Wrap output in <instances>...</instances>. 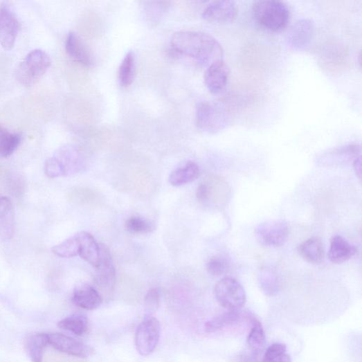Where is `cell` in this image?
<instances>
[{"mask_svg":"<svg viewBox=\"0 0 362 362\" xmlns=\"http://www.w3.org/2000/svg\"><path fill=\"white\" fill-rule=\"evenodd\" d=\"M171 44L176 52L207 69L214 62L224 60L221 45L206 33L178 31L172 36Z\"/></svg>","mask_w":362,"mask_h":362,"instance_id":"1","label":"cell"},{"mask_svg":"<svg viewBox=\"0 0 362 362\" xmlns=\"http://www.w3.org/2000/svg\"><path fill=\"white\" fill-rule=\"evenodd\" d=\"M255 21L263 29L273 33H280L288 26L290 12L282 2L276 0H262L252 7Z\"/></svg>","mask_w":362,"mask_h":362,"instance_id":"2","label":"cell"},{"mask_svg":"<svg viewBox=\"0 0 362 362\" xmlns=\"http://www.w3.org/2000/svg\"><path fill=\"white\" fill-rule=\"evenodd\" d=\"M231 114L223 103L204 102L197 107L195 123L200 130L208 134H216L231 122Z\"/></svg>","mask_w":362,"mask_h":362,"instance_id":"3","label":"cell"},{"mask_svg":"<svg viewBox=\"0 0 362 362\" xmlns=\"http://www.w3.org/2000/svg\"><path fill=\"white\" fill-rule=\"evenodd\" d=\"M51 65V59L44 51L37 49L30 52L19 65L17 79L25 87L36 84L46 73Z\"/></svg>","mask_w":362,"mask_h":362,"instance_id":"4","label":"cell"},{"mask_svg":"<svg viewBox=\"0 0 362 362\" xmlns=\"http://www.w3.org/2000/svg\"><path fill=\"white\" fill-rule=\"evenodd\" d=\"M217 302L227 311H239L246 302V293L241 283L233 278H224L215 287Z\"/></svg>","mask_w":362,"mask_h":362,"instance_id":"5","label":"cell"},{"mask_svg":"<svg viewBox=\"0 0 362 362\" xmlns=\"http://www.w3.org/2000/svg\"><path fill=\"white\" fill-rule=\"evenodd\" d=\"M57 164L62 177L71 176L86 168V158L82 150L74 145L60 147L52 156Z\"/></svg>","mask_w":362,"mask_h":362,"instance_id":"6","label":"cell"},{"mask_svg":"<svg viewBox=\"0 0 362 362\" xmlns=\"http://www.w3.org/2000/svg\"><path fill=\"white\" fill-rule=\"evenodd\" d=\"M161 335L159 321L152 316H146L138 325L136 334V346L144 356L150 355L156 348Z\"/></svg>","mask_w":362,"mask_h":362,"instance_id":"7","label":"cell"},{"mask_svg":"<svg viewBox=\"0 0 362 362\" xmlns=\"http://www.w3.org/2000/svg\"><path fill=\"white\" fill-rule=\"evenodd\" d=\"M289 226L283 220H273L260 224L255 229L258 242L268 247H280L289 237Z\"/></svg>","mask_w":362,"mask_h":362,"instance_id":"8","label":"cell"},{"mask_svg":"<svg viewBox=\"0 0 362 362\" xmlns=\"http://www.w3.org/2000/svg\"><path fill=\"white\" fill-rule=\"evenodd\" d=\"M48 345L55 350L71 356L87 358L94 354V350L70 336L62 334H48Z\"/></svg>","mask_w":362,"mask_h":362,"instance_id":"9","label":"cell"},{"mask_svg":"<svg viewBox=\"0 0 362 362\" xmlns=\"http://www.w3.org/2000/svg\"><path fill=\"white\" fill-rule=\"evenodd\" d=\"M314 35V26L310 19H303L291 27L287 35V44L294 51H304L311 45Z\"/></svg>","mask_w":362,"mask_h":362,"instance_id":"10","label":"cell"},{"mask_svg":"<svg viewBox=\"0 0 362 362\" xmlns=\"http://www.w3.org/2000/svg\"><path fill=\"white\" fill-rule=\"evenodd\" d=\"M20 24L15 14L8 8L0 9V46L10 51L15 46Z\"/></svg>","mask_w":362,"mask_h":362,"instance_id":"11","label":"cell"},{"mask_svg":"<svg viewBox=\"0 0 362 362\" xmlns=\"http://www.w3.org/2000/svg\"><path fill=\"white\" fill-rule=\"evenodd\" d=\"M238 16V8L233 1H217L210 4L202 17L208 22L227 24L234 22Z\"/></svg>","mask_w":362,"mask_h":362,"instance_id":"12","label":"cell"},{"mask_svg":"<svg viewBox=\"0 0 362 362\" xmlns=\"http://www.w3.org/2000/svg\"><path fill=\"white\" fill-rule=\"evenodd\" d=\"M230 71L227 64L222 60L214 62L205 73V84L212 94L221 93L227 86Z\"/></svg>","mask_w":362,"mask_h":362,"instance_id":"13","label":"cell"},{"mask_svg":"<svg viewBox=\"0 0 362 362\" xmlns=\"http://www.w3.org/2000/svg\"><path fill=\"white\" fill-rule=\"evenodd\" d=\"M73 302L82 309L92 311L102 306L103 298L93 287L87 283H82L75 287L73 295Z\"/></svg>","mask_w":362,"mask_h":362,"instance_id":"14","label":"cell"},{"mask_svg":"<svg viewBox=\"0 0 362 362\" xmlns=\"http://www.w3.org/2000/svg\"><path fill=\"white\" fill-rule=\"evenodd\" d=\"M65 49L75 62L90 67L93 63L91 51L83 39L75 32H71L65 42Z\"/></svg>","mask_w":362,"mask_h":362,"instance_id":"15","label":"cell"},{"mask_svg":"<svg viewBox=\"0 0 362 362\" xmlns=\"http://www.w3.org/2000/svg\"><path fill=\"white\" fill-rule=\"evenodd\" d=\"M101 262L97 269L96 282L98 287L107 291H111L116 282V271L111 256L108 249L101 247Z\"/></svg>","mask_w":362,"mask_h":362,"instance_id":"16","label":"cell"},{"mask_svg":"<svg viewBox=\"0 0 362 362\" xmlns=\"http://www.w3.org/2000/svg\"><path fill=\"white\" fill-rule=\"evenodd\" d=\"M215 194L221 204L226 201L228 188L224 181L213 179L212 181L201 183L196 191L197 201L204 204L209 203L212 197L214 199L215 197Z\"/></svg>","mask_w":362,"mask_h":362,"instance_id":"17","label":"cell"},{"mask_svg":"<svg viewBox=\"0 0 362 362\" xmlns=\"http://www.w3.org/2000/svg\"><path fill=\"white\" fill-rule=\"evenodd\" d=\"M77 236L80 245L79 255L96 269L101 262V246L88 233L82 232Z\"/></svg>","mask_w":362,"mask_h":362,"instance_id":"18","label":"cell"},{"mask_svg":"<svg viewBox=\"0 0 362 362\" xmlns=\"http://www.w3.org/2000/svg\"><path fill=\"white\" fill-rule=\"evenodd\" d=\"M15 233L12 203L8 197L0 195V240L10 239Z\"/></svg>","mask_w":362,"mask_h":362,"instance_id":"19","label":"cell"},{"mask_svg":"<svg viewBox=\"0 0 362 362\" xmlns=\"http://www.w3.org/2000/svg\"><path fill=\"white\" fill-rule=\"evenodd\" d=\"M357 252L356 248L343 237L337 235L331 240L328 258L336 264H341L352 257Z\"/></svg>","mask_w":362,"mask_h":362,"instance_id":"20","label":"cell"},{"mask_svg":"<svg viewBox=\"0 0 362 362\" xmlns=\"http://www.w3.org/2000/svg\"><path fill=\"white\" fill-rule=\"evenodd\" d=\"M48 345V334L44 333L30 334L24 341L25 350L31 362H44Z\"/></svg>","mask_w":362,"mask_h":362,"instance_id":"21","label":"cell"},{"mask_svg":"<svg viewBox=\"0 0 362 362\" xmlns=\"http://www.w3.org/2000/svg\"><path fill=\"white\" fill-rule=\"evenodd\" d=\"M361 147L357 144L343 145L328 151L318 158L321 163H344L361 156Z\"/></svg>","mask_w":362,"mask_h":362,"instance_id":"22","label":"cell"},{"mask_svg":"<svg viewBox=\"0 0 362 362\" xmlns=\"http://www.w3.org/2000/svg\"><path fill=\"white\" fill-rule=\"evenodd\" d=\"M246 318L251 324V331L247 336L246 343L248 347L255 353H258L264 348L266 343V337L261 323L248 312L246 313Z\"/></svg>","mask_w":362,"mask_h":362,"instance_id":"23","label":"cell"},{"mask_svg":"<svg viewBox=\"0 0 362 362\" xmlns=\"http://www.w3.org/2000/svg\"><path fill=\"white\" fill-rule=\"evenodd\" d=\"M240 311H227L207 321L205 324L206 332L217 333L226 327L237 324L242 318Z\"/></svg>","mask_w":362,"mask_h":362,"instance_id":"24","label":"cell"},{"mask_svg":"<svg viewBox=\"0 0 362 362\" xmlns=\"http://www.w3.org/2000/svg\"><path fill=\"white\" fill-rule=\"evenodd\" d=\"M300 255L308 262L318 264L323 260L325 251L321 240L311 237L304 242L298 248Z\"/></svg>","mask_w":362,"mask_h":362,"instance_id":"25","label":"cell"},{"mask_svg":"<svg viewBox=\"0 0 362 362\" xmlns=\"http://www.w3.org/2000/svg\"><path fill=\"white\" fill-rule=\"evenodd\" d=\"M199 176V167L192 161H188L171 174L169 181L174 186H181L194 181Z\"/></svg>","mask_w":362,"mask_h":362,"instance_id":"26","label":"cell"},{"mask_svg":"<svg viewBox=\"0 0 362 362\" xmlns=\"http://www.w3.org/2000/svg\"><path fill=\"white\" fill-rule=\"evenodd\" d=\"M136 55L133 51L128 52L123 58L118 72V80L121 87H128L133 84L136 76Z\"/></svg>","mask_w":362,"mask_h":362,"instance_id":"27","label":"cell"},{"mask_svg":"<svg viewBox=\"0 0 362 362\" xmlns=\"http://www.w3.org/2000/svg\"><path fill=\"white\" fill-rule=\"evenodd\" d=\"M57 326L62 330L73 333L78 336H82L88 331L89 321L84 315L74 314L60 320Z\"/></svg>","mask_w":362,"mask_h":362,"instance_id":"28","label":"cell"},{"mask_svg":"<svg viewBox=\"0 0 362 362\" xmlns=\"http://www.w3.org/2000/svg\"><path fill=\"white\" fill-rule=\"evenodd\" d=\"M21 137L17 134L11 133L8 129L0 125V158L11 156L19 147Z\"/></svg>","mask_w":362,"mask_h":362,"instance_id":"29","label":"cell"},{"mask_svg":"<svg viewBox=\"0 0 362 362\" xmlns=\"http://www.w3.org/2000/svg\"><path fill=\"white\" fill-rule=\"evenodd\" d=\"M257 282L261 291L272 297L280 291V281L276 273L269 269H262L257 275Z\"/></svg>","mask_w":362,"mask_h":362,"instance_id":"30","label":"cell"},{"mask_svg":"<svg viewBox=\"0 0 362 362\" xmlns=\"http://www.w3.org/2000/svg\"><path fill=\"white\" fill-rule=\"evenodd\" d=\"M285 344L275 343L270 345L262 357V362H291V358L287 353Z\"/></svg>","mask_w":362,"mask_h":362,"instance_id":"31","label":"cell"},{"mask_svg":"<svg viewBox=\"0 0 362 362\" xmlns=\"http://www.w3.org/2000/svg\"><path fill=\"white\" fill-rule=\"evenodd\" d=\"M80 245L75 235L52 248V252L60 257L70 258L79 255Z\"/></svg>","mask_w":362,"mask_h":362,"instance_id":"32","label":"cell"},{"mask_svg":"<svg viewBox=\"0 0 362 362\" xmlns=\"http://www.w3.org/2000/svg\"><path fill=\"white\" fill-rule=\"evenodd\" d=\"M127 231L134 235H145L151 233L154 227L147 219L141 217H133L125 223Z\"/></svg>","mask_w":362,"mask_h":362,"instance_id":"33","label":"cell"},{"mask_svg":"<svg viewBox=\"0 0 362 362\" xmlns=\"http://www.w3.org/2000/svg\"><path fill=\"white\" fill-rule=\"evenodd\" d=\"M208 272L213 276H220L224 274L228 269L226 260L220 256L211 257L207 262Z\"/></svg>","mask_w":362,"mask_h":362,"instance_id":"34","label":"cell"},{"mask_svg":"<svg viewBox=\"0 0 362 362\" xmlns=\"http://www.w3.org/2000/svg\"><path fill=\"white\" fill-rule=\"evenodd\" d=\"M161 294L157 288L150 289L145 295V307L148 316L157 311L160 307Z\"/></svg>","mask_w":362,"mask_h":362,"instance_id":"35","label":"cell"},{"mask_svg":"<svg viewBox=\"0 0 362 362\" xmlns=\"http://www.w3.org/2000/svg\"><path fill=\"white\" fill-rule=\"evenodd\" d=\"M146 3L147 4L145 6L146 13L148 17L152 15L153 19H156V21L159 18V17L165 13L170 8V3L168 2H148Z\"/></svg>","mask_w":362,"mask_h":362,"instance_id":"36","label":"cell"},{"mask_svg":"<svg viewBox=\"0 0 362 362\" xmlns=\"http://www.w3.org/2000/svg\"><path fill=\"white\" fill-rule=\"evenodd\" d=\"M353 167L354 172L359 179H361V157L358 156L354 160Z\"/></svg>","mask_w":362,"mask_h":362,"instance_id":"37","label":"cell"},{"mask_svg":"<svg viewBox=\"0 0 362 362\" xmlns=\"http://www.w3.org/2000/svg\"><path fill=\"white\" fill-rule=\"evenodd\" d=\"M359 66H360V68H361V52H359Z\"/></svg>","mask_w":362,"mask_h":362,"instance_id":"38","label":"cell"}]
</instances>
